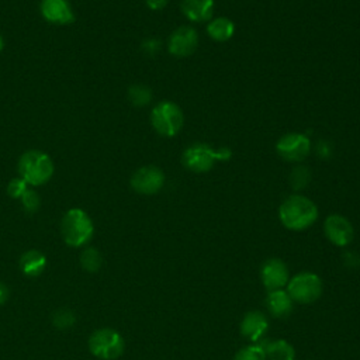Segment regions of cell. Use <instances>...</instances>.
<instances>
[{
  "label": "cell",
  "instance_id": "6da1fadb",
  "mask_svg": "<svg viewBox=\"0 0 360 360\" xmlns=\"http://www.w3.org/2000/svg\"><path fill=\"white\" fill-rule=\"evenodd\" d=\"M278 218L284 228L290 231H304L316 222L318 207L308 197L292 194L281 202Z\"/></svg>",
  "mask_w": 360,
  "mask_h": 360
},
{
  "label": "cell",
  "instance_id": "7a4b0ae2",
  "mask_svg": "<svg viewBox=\"0 0 360 360\" xmlns=\"http://www.w3.org/2000/svg\"><path fill=\"white\" fill-rule=\"evenodd\" d=\"M232 156L229 148L215 149L208 143L195 142L187 146L181 155V163L186 169L194 173H205L214 167L217 160L226 162Z\"/></svg>",
  "mask_w": 360,
  "mask_h": 360
},
{
  "label": "cell",
  "instance_id": "3957f363",
  "mask_svg": "<svg viewBox=\"0 0 360 360\" xmlns=\"http://www.w3.org/2000/svg\"><path fill=\"white\" fill-rule=\"evenodd\" d=\"M55 166L52 159L42 150H27L18 160L20 177L28 186H42L51 180Z\"/></svg>",
  "mask_w": 360,
  "mask_h": 360
},
{
  "label": "cell",
  "instance_id": "277c9868",
  "mask_svg": "<svg viewBox=\"0 0 360 360\" xmlns=\"http://www.w3.org/2000/svg\"><path fill=\"white\" fill-rule=\"evenodd\" d=\"M93 221L80 208L69 210L60 222V232L63 240L73 248L86 245L93 236Z\"/></svg>",
  "mask_w": 360,
  "mask_h": 360
},
{
  "label": "cell",
  "instance_id": "5b68a950",
  "mask_svg": "<svg viewBox=\"0 0 360 360\" xmlns=\"http://www.w3.org/2000/svg\"><path fill=\"white\" fill-rule=\"evenodd\" d=\"M150 124L159 135L172 138L180 132L184 115L176 103L160 101L150 111Z\"/></svg>",
  "mask_w": 360,
  "mask_h": 360
},
{
  "label": "cell",
  "instance_id": "8992f818",
  "mask_svg": "<svg viewBox=\"0 0 360 360\" xmlns=\"http://www.w3.org/2000/svg\"><path fill=\"white\" fill-rule=\"evenodd\" d=\"M285 291L294 302L312 304L322 295L323 283L318 274L301 271L288 280Z\"/></svg>",
  "mask_w": 360,
  "mask_h": 360
},
{
  "label": "cell",
  "instance_id": "52a82bcc",
  "mask_svg": "<svg viewBox=\"0 0 360 360\" xmlns=\"http://www.w3.org/2000/svg\"><path fill=\"white\" fill-rule=\"evenodd\" d=\"M89 349L101 360H115L124 353L125 343L117 330L103 328L91 333L89 338Z\"/></svg>",
  "mask_w": 360,
  "mask_h": 360
},
{
  "label": "cell",
  "instance_id": "ba28073f",
  "mask_svg": "<svg viewBox=\"0 0 360 360\" xmlns=\"http://www.w3.org/2000/svg\"><path fill=\"white\" fill-rule=\"evenodd\" d=\"M276 150L283 160L298 163L309 155L311 141L305 134L290 132L277 141Z\"/></svg>",
  "mask_w": 360,
  "mask_h": 360
},
{
  "label": "cell",
  "instance_id": "9c48e42d",
  "mask_svg": "<svg viewBox=\"0 0 360 360\" xmlns=\"http://www.w3.org/2000/svg\"><path fill=\"white\" fill-rule=\"evenodd\" d=\"M129 184L132 190L143 195H152L160 191L165 184V174L156 166H142L134 172Z\"/></svg>",
  "mask_w": 360,
  "mask_h": 360
},
{
  "label": "cell",
  "instance_id": "30bf717a",
  "mask_svg": "<svg viewBox=\"0 0 360 360\" xmlns=\"http://www.w3.org/2000/svg\"><path fill=\"white\" fill-rule=\"evenodd\" d=\"M323 232L326 239L338 248L350 245L354 238V228L352 222L340 214H332L326 217L323 222Z\"/></svg>",
  "mask_w": 360,
  "mask_h": 360
},
{
  "label": "cell",
  "instance_id": "8fae6325",
  "mask_svg": "<svg viewBox=\"0 0 360 360\" xmlns=\"http://www.w3.org/2000/svg\"><path fill=\"white\" fill-rule=\"evenodd\" d=\"M198 45V34L190 25L176 28L167 41V49L173 56L184 58L191 55Z\"/></svg>",
  "mask_w": 360,
  "mask_h": 360
},
{
  "label": "cell",
  "instance_id": "7c38bea8",
  "mask_svg": "<svg viewBox=\"0 0 360 360\" xmlns=\"http://www.w3.org/2000/svg\"><path fill=\"white\" fill-rule=\"evenodd\" d=\"M260 278L269 291L284 288L290 280L288 267L281 259L270 257L262 264Z\"/></svg>",
  "mask_w": 360,
  "mask_h": 360
},
{
  "label": "cell",
  "instance_id": "4fadbf2b",
  "mask_svg": "<svg viewBox=\"0 0 360 360\" xmlns=\"http://www.w3.org/2000/svg\"><path fill=\"white\" fill-rule=\"evenodd\" d=\"M39 11L51 24L66 25L75 21V13L68 0H41Z\"/></svg>",
  "mask_w": 360,
  "mask_h": 360
},
{
  "label": "cell",
  "instance_id": "5bb4252c",
  "mask_svg": "<svg viewBox=\"0 0 360 360\" xmlns=\"http://www.w3.org/2000/svg\"><path fill=\"white\" fill-rule=\"evenodd\" d=\"M269 321L260 311H249L240 321V333L250 342L257 343L267 332Z\"/></svg>",
  "mask_w": 360,
  "mask_h": 360
},
{
  "label": "cell",
  "instance_id": "9a60e30c",
  "mask_svg": "<svg viewBox=\"0 0 360 360\" xmlns=\"http://www.w3.org/2000/svg\"><path fill=\"white\" fill-rule=\"evenodd\" d=\"M264 302H266L267 311L274 318H285V316H288L291 314V311H292V307H294V301L291 300L288 292L285 290H283V288L269 291L267 295H266Z\"/></svg>",
  "mask_w": 360,
  "mask_h": 360
},
{
  "label": "cell",
  "instance_id": "2e32d148",
  "mask_svg": "<svg viewBox=\"0 0 360 360\" xmlns=\"http://www.w3.org/2000/svg\"><path fill=\"white\" fill-rule=\"evenodd\" d=\"M181 13L194 22L211 20L214 13V0H181Z\"/></svg>",
  "mask_w": 360,
  "mask_h": 360
},
{
  "label": "cell",
  "instance_id": "e0dca14e",
  "mask_svg": "<svg viewBox=\"0 0 360 360\" xmlns=\"http://www.w3.org/2000/svg\"><path fill=\"white\" fill-rule=\"evenodd\" d=\"M46 266V259L39 250H27L20 257V269L28 277L39 276Z\"/></svg>",
  "mask_w": 360,
  "mask_h": 360
},
{
  "label": "cell",
  "instance_id": "ac0fdd59",
  "mask_svg": "<svg viewBox=\"0 0 360 360\" xmlns=\"http://www.w3.org/2000/svg\"><path fill=\"white\" fill-rule=\"evenodd\" d=\"M207 34L215 42H226L235 34V24L226 17L212 18L207 25Z\"/></svg>",
  "mask_w": 360,
  "mask_h": 360
},
{
  "label": "cell",
  "instance_id": "d6986e66",
  "mask_svg": "<svg viewBox=\"0 0 360 360\" xmlns=\"http://www.w3.org/2000/svg\"><path fill=\"white\" fill-rule=\"evenodd\" d=\"M262 346L267 360H295L294 346L284 339L266 342Z\"/></svg>",
  "mask_w": 360,
  "mask_h": 360
},
{
  "label": "cell",
  "instance_id": "ffe728a7",
  "mask_svg": "<svg viewBox=\"0 0 360 360\" xmlns=\"http://www.w3.org/2000/svg\"><path fill=\"white\" fill-rule=\"evenodd\" d=\"M128 100L135 107H145L152 100V91L143 84H132L128 89Z\"/></svg>",
  "mask_w": 360,
  "mask_h": 360
},
{
  "label": "cell",
  "instance_id": "44dd1931",
  "mask_svg": "<svg viewBox=\"0 0 360 360\" xmlns=\"http://www.w3.org/2000/svg\"><path fill=\"white\" fill-rule=\"evenodd\" d=\"M80 263L86 271L94 273L101 267L103 259L96 248H86L80 255Z\"/></svg>",
  "mask_w": 360,
  "mask_h": 360
},
{
  "label": "cell",
  "instance_id": "7402d4cb",
  "mask_svg": "<svg viewBox=\"0 0 360 360\" xmlns=\"http://www.w3.org/2000/svg\"><path fill=\"white\" fill-rule=\"evenodd\" d=\"M233 360H267V359H266L263 346L257 343H252L239 349Z\"/></svg>",
  "mask_w": 360,
  "mask_h": 360
},
{
  "label": "cell",
  "instance_id": "603a6c76",
  "mask_svg": "<svg viewBox=\"0 0 360 360\" xmlns=\"http://www.w3.org/2000/svg\"><path fill=\"white\" fill-rule=\"evenodd\" d=\"M75 322H76L75 314L70 309H66V308L58 309L52 315V323L58 329H69V328H72L75 325Z\"/></svg>",
  "mask_w": 360,
  "mask_h": 360
},
{
  "label": "cell",
  "instance_id": "cb8c5ba5",
  "mask_svg": "<svg viewBox=\"0 0 360 360\" xmlns=\"http://www.w3.org/2000/svg\"><path fill=\"white\" fill-rule=\"evenodd\" d=\"M309 170L305 167V166H297L292 172H291V176H290V183H291V187L294 190H301V188H305L311 176H309Z\"/></svg>",
  "mask_w": 360,
  "mask_h": 360
},
{
  "label": "cell",
  "instance_id": "d4e9b609",
  "mask_svg": "<svg viewBox=\"0 0 360 360\" xmlns=\"http://www.w3.org/2000/svg\"><path fill=\"white\" fill-rule=\"evenodd\" d=\"M20 201H21L22 208L27 212H31V214L37 212L39 205H41V198H39L38 193L35 190H31V188H27V191L21 195Z\"/></svg>",
  "mask_w": 360,
  "mask_h": 360
},
{
  "label": "cell",
  "instance_id": "484cf974",
  "mask_svg": "<svg viewBox=\"0 0 360 360\" xmlns=\"http://www.w3.org/2000/svg\"><path fill=\"white\" fill-rule=\"evenodd\" d=\"M28 188V184L21 179V177H15L13 179L8 186H7V194L11 197V198H21V195L27 191Z\"/></svg>",
  "mask_w": 360,
  "mask_h": 360
},
{
  "label": "cell",
  "instance_id": "4316f807",
  "mask_svg": "<svg viewBox=\"0 0 360 360\" xmlns=\"http://www.w3.org/2000/svg\"><path fill=\"white\" fill-rule=\"evenodd\" d=\"M160 48V42L159 39L156 38H146L143 42H142V51L146 53V55H155L158 53Z\"/></svg>",
  "mask_w": 360,
  "mask_h": 360
},
{
  "label": "cell",
  "instance_id": "83f0119b",
  "mask_svg": "<svg viewBox=\"0 0 360 360\" xmlns=\"http://www.w3.org/2000/svg\"><path fill=\"white\" fill-rule=\"evenodd\" d=\"M167 3L169 0H146V6L153 11L163 10L167 6Z\"/></svg>",
  "mask_w": 360,
  "mask_h": 360
},
{
  "label": "cell",
  "instance_id": "f1b7e54d",
  "mask_svg": "<svg viewBox=\"0 0 360 360\" xmlns=\"http://www.w3.org/2000/svg\"><path fill=\"white\" fill-rule=\"evenodd\" d=\"M7 298H8V288L3 283H0V305H3L7 301Z\"/></svg>",
  "mask_w": 360,
  "mask_h": 360
},
{
  "label": "cell",
  "instance_id": "f546056e",
  "mask_svg": "<svg viewBox=\"0 0 360 360\" xmlns=\"http://www.w3.org/2000/svg\"><path fill=\"white\" fill-rule=\"evenodd\" d=\"M3 48H4V39H3V37H1V34H0V52L3 51Z\"/></svg>",
  "mask_w": 360,
  "mask_h": 360
}]
</instances>
